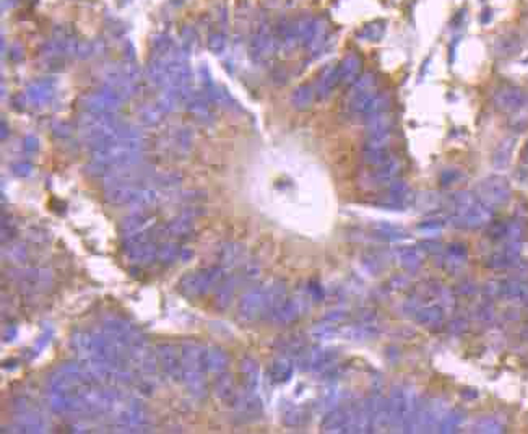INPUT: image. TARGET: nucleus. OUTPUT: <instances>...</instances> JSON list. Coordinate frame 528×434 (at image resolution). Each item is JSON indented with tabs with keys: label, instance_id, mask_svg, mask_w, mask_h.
Here are the masks:
<instances>
[{
	"label": "nucleus",
	"instance_id": "f257e3e1",
	"mask_svg": "<svg viewBox=\"0 0 528 434\" xmlns=\"http://www.w3.org/2000/svg\"><path fill=\"white\" fill-rule=\"evenodd\" d=\"M450 222L462 229H478L491 222V207L478 199L476 194L459 191L450 195Z\"/></svg>",
	"mask_w": 528,
	"mask_h": 434
},
{
	"label": "nucleus",
	"instance_id": "f03ea898",
	"mask_svg": "<svg viewBox=\"0 0 528 434\" xmlns=\"http://www.w3.org/2000/svg\"><path fill=\"white\" fill-rule=\"evenodd\" d=\"M419 400L412 385H398L393 387L390 400L387 404L389 410V425L395 431H405L412 418L416 414Z\"/></svg>",
	"mask_w": 528,
	"mask_h": 434
},
{
	"label": "nucleus",
	"instance_id": "7ed1b4c3",
	"mask_svg": "<svg viewBox=\"0 0 528 434\" xmlns=\"http://www.w3.org/2000/svg\"><path fill=\"white\" fill-rule=\"evenodd\" d=\"M445 400L444 399H429L428 402H419L416 414L409 421L405 433H431L438 431L439 423L443 420L445 411Z\"/></svg>",
	"mask_w": 528,
	"mask_h": 434
},
{
	"label": "nucleus",
	"instance_id": "20e7f679",
	"mask_svg": "<svg viewBox=\"0 0 528 434\" xmlns=\"http://www.w3.org/2000/svg\"><path fill=\"white\" fill-rule=\"evenodd\" d=\"M476 195L488 207H499L509 202L512 189L509 181L503 176H488L476 186Z\"/></svg>",
	"mask_w": 528,
	"mask_h": 434
},
{
	"label": "nucleus",
	"instance_id": "39448f33",
	"mask_svg": "<svg viewBox=\"0 0 528 434\" xmlns=\"http://www.w3.org/2000/svg\"><path fill=\"white\" fill-rule=\"evenodd\" d=\"M525 103L524 91L517 87H503L494 93V106L500 112H515Z\"/></svg>",
	"mask_w": 528,
	"mask_h": 434
},
{
	"label": "nucleus",
	"instance_id": "423d86ee",
	"mask_svg": "<svg viewBox=\"0 0 528 434\" xmlns=\"http://www.w3.org/2000/svg\"><path fill=\"white\" fill-rule=\"evenodd\" d=\"M520 243L519 241H508V244L503 246L498 253H494L488 259V267L491 269H509L520 262Z\"/></svg>",
	"mask_w": 528,
	"mask_h": 434
},
{
	"label": "nucleus",
	"instance_id": "0eeeda50",
	"mask_svg": "<svg viewBox=\"0 0 528 434\" xmlns=\"http://www.w3.org/2000/svg\"><path fill=\"white\" fill-rule=\"evenodd\" d=\"M273 47L275 37L272 35V31L268 30L267 25L260 26L254 36V41H252V54H254L257 61H263V59H268L272 56Z\"/></svg>",
	"mask_w": 528,
	"mask_h": 434
},
{
	"label": "nucleus",
	"instance_id": "6e6552de",
	"mask_svg": "<svg viewBox=\"0 0 528 434\" xmlns=\"http://www.w3.org/2000/svg\"><path fill=\"white\" fill-rule=\"evenodd\" d=\"M468 257V249L463 243H452L445 248L444 253V267L450 273H455L465 265Z\"/></svg>",
	"mask_w": 528,
	"mask_h": 434
},
{
	"label": "nucleus",
	"instance_id": "1a4fd4ad",
	"mask_svg": "<svg viewBox=\"0 0 528 434\" xmlns=\"http://www.w3.org/2000/svg\"><path fill=\"white\" fill-rule=\"evenodd\" d=\"M414 320L423 327L440 325L444 320V308L440 304H429V306H419L413 313Z\"/></svg>",
	"mask_w": 528,
	"mask_h": 434
},
{
	"label": "nucleus",
	"instance_id": "9d476101",
	"mask_svg": "<svg viewBox=\"0 0 528 434\" xmlns=\"http://www.w3.org/2000/svg\"><path fill=\"white\" fill-rule=\"evenodd\" d=\"M398 262L403 270L416 273L424 262L423 251L419 248H403L398 251Z\"/></svg>",
	"mask_w": 528,
	"mask_h": 434
},
{
	"label": "nucleus",
	"instance_id": "9b49d317",
	"mask_svg": "<svg viewBox=\"0 0 528 434\" xmlns=\"http://www.w3.org/2000/svg\"><path fill=\"white\" fill-rule=\"evenodd\" d=\"M494 51L499 57L515 56L520 51V37L515 33H505L494 42Z\"/></svg>",
	"mask_w": 528,
	"mask_h": 434
},
{
	"label": "nucleus",
	"instance_id": "f8f14e48",
	"mask_svg": "<svg viewBox=\"0 0 528 434\" xmlns=\"http://www.w3.org/2000/svg\"><path fill=\"white\" fill-rule=\"evenodd\" d=\"M515 148V138H505V140L500 142L496 148V152L493 155V164L494 168L498 169H504L508 168L512 158V153H514Z\"/></svg>",
	"mask_w": 528,
	"mask_h": 434
},
{
	"label": "nucleus",
	"instance_id": "ddd939ff",
	"mask_svg": "<svg viewBox=\"0 0 528 434\" xmlns=\"http://www.w3.org/2000/svg\"><path fill=\"white\" fill-rule=\"evenodd\" d=\"M376 173L374 176L379 182H387V184H392L393 181H397V176L400 174L402 171V163L398 162L397 158H390L389 162L382 163L379 166H376Z\"/></svg>",
	"mask_w": 528,
	"mask_h": 434
},
{
	"label": "nucleus",
	"instance_id": "4468645a",
	"mask_svg": "<svg viewBox=\"0 0 528 434\" xmlns=\"http://www.w3.org/2000/svg\"><path fill=\"white\" fill-rule=\"evenodd\" d=\"M361 64H363V61H361L358 54H348L343 59L342 66L338 67V72H340V78L343 82H353V80L358 78Z\"/></svg>",
	"mask_w": 528,
	"mask_h": 434
},
{
	"label": "nucleus",
	"instance_id": "2eb2a0df",
	"mask_svg": "<svg viewBox=\"0 0 528 434\" xmlns=\"http://www.w3.org/2000/svg\"><path fill=\"white\" fill-rule=\"evenodd\" d=\"M465 418H467L465 411L460 410V409H454V410L447 411L443 420H440V423H439L438 431L439 433H454L463 425Z\"/></svg>",
	"mask_w": 528,
	"mask_h": 434
},
{
	"label": "nucleus",
	"instance_id": "dca6fc26",
	"mask_svg": "<svg viewBox=\"0 0 528 434\" xmlns=\"http://www.w3.org/2000/svg\"><path fill=\"white\" fill-rule=\"evenodd\" d=\"M338 78H340V72H338V68L333 67V66L327 67L325 72H324V77L320 78V83H319L320 96L330 93V90L333 88V85L338 82Z\"/></svg>",
	"mask_w": 528,
	"mask_h": 434
},
{
	"label": "nucleus",
	"instance_id": "f3484780",
	"mask_svg": "<svg viewBox=\"0 0 528 434\" xmlns=\"http://www.w3.org/2000/svg\"><path fill=\"white\" fill-rule=\"evenodd\" d=\"M384 33H385V21H382V20L373 21V23L366 25L364 28L361 30V36H363L364 40H369V41L380 40V37L384 36Z\"/></svg>",
	"mask_w": 528,
	"mask_h": 434
},
{
	"label": "nucleus",
	"instance_id": "a211bd4d",
	"mask_svg": "<svg viewBox=\"0 0 528 434\" xmlns=\"http://www.w3.org/2000/svg\"><path fill=\"white\" fill-rule=\"evenodd\" d=\"M473 431L475 433H503V425L498 423L493 418H481L473 425Z\"/></svg>",
	"mask_w": 528,
	"mask_h": 434
},
{
	"label": "nucleus",
	"instance_id": "6ab92c4d",
	"mask_svg": "<svg viewBox=\"0 0 528 434\" xmlns=\"http://www.w3.org/2000/svg\"><path fill=\"white\" fill-rule=\"evenodd\" d=\"M462 178H463V174H462L460 169L447 168L439 174V182H440V186L450 187V186L457 184V182H460Z\"/></svg>",
	"mask_w": 528,
	"mask_h": 434
},
{
	"label": "nucleus",
	"instance_id": "aec40b11",
	"mask_svg": "<svg viewBox=\"0 0 528 434\" xmlns=\"http://www.w3.org/2000/svg\"><path fill=\"white\" fill-rule=\"evenodd\" d=\"M293 101H294L296 108H299V109L307 108V106H309L311 101H312L311 88L309 87H301V88L296 90V93L293 96Z\"/></svg>",
	"mask_w": 528,
	"mask_h": 434
},
{
	"label": "nucleus",
	"instance_id": "412c9836",
	"mask_svg": "<svg viewBox=\"0 0 528 434\" xmlns=\"http://www.w3.org/2000/svg\"><path fill=\"white\" fill-rule=\"evenodd\" d=\"M443 227H444L443 219H426V222L418 224V229L421 233L428 234V233H439L440 229H443Z\"/></svg>",
	"mask_w": 528,
	"mask_h": 434
},
{
	"label": "nucleus",
	"instance_id": "4be33fe9",
	"mask_svg": "<svg viewBox=\"0 0 528 434\" xmlns=\"http://www.w3.org/2000/svg\"><path fill=\"white\" fill-rule=\"evenodd\" d=\"M522 162H528V142L525 145L524 152H522Z\"/></svg>",
	"mask_w": 528,
	"mask_h": 434
},
{
	"label": "nucleus",
	"instance_id": "5701e85b",
	"mask_svg": "<svg viewBox=\"0 0 528 434\" xmlns=\"http://www.w3.org/2000/svg\"><path fill=\"white\" fill-rule=\"evenodd\" d=\"M524 337H527V339H528V329L524 330Z\"/></svg>",
	"mask_w": 528,
	"mask_h": 434
}]
</instances>
